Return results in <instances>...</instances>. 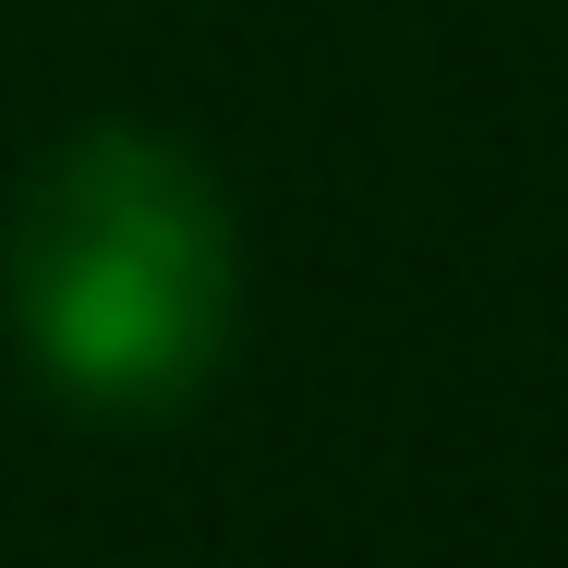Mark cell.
Returning a JSON list of instances; mask_svg holds the SVG:
<instances>
[{
    "label": "cell",
    "mask_w": 568,
    "mask_h": 568,
    "mask_svg": "<svg viewBox=\"0 0 568 568\" xmlns=\"http://www.w3.org/2000/svg\"><path fill=\"white\" fill-rule=\"evenodd\" d=\"M230 303H242L230 206L170 133L98 121L49 145V170L12 206V327L73 399L98 412L182 399L230 351Z\"/></svg>",
    "instance_id": "1"
}]
</instances>
